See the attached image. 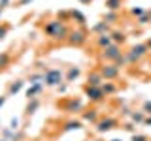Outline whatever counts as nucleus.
<instances>
[{
    "label": "nucleus",
    "instance_id": "obj_1",
    "mask_svg": "<svg viewBox=\"0 0 151 141\" xmlns=\"http://www.w3.org/2000/svg\"><path fill=\"white\" fill-rule=\"evenodd\" d=\"M42 30H44V34L49 38L51 41H55V43H63L66 41V38L70 34V26L66 25L64 21H59V19H49L47 23H44V26H42Z\"/></svg>",
    "mask_w": 151,
    "mask_h": 141
},
{
    "label": "nucleus",
    "instance_id": "obj_2",
    "mask_svg": "<svg viewBox=\"0 0 151 141\" xmlns=\"http://www.w3.org/2000/svg\"><path fill=\"white\" fill-rule=\"evenodd\" d=\"M149 53H151V51L147 49V45H145V41H144V43L130 45L129 49L125 51V56H127V62H129V66H136L142 58H145Z\"/></svg>",
    "mask_w": 151,
    "mask_h": 141
},
{
    "label": "nucleus",
    "instance_id": "obj_3",
    "mask_svg": "<svg viewBox=\"0 0 151 141\" xmlns=\"http://www.w3.org/2000/svg\"><path fill=\"white\" fill-rule=\"evenodd\" d=\"M60 83H64V72L60 68H47L44 72V85L49 88H57Z\"/></svg>",
    "mask_w": 151,
    "mask_h": 141
},
{
    "label": "nucleus",
    "instance_id": "obj_4",
    "mask_svg": "<svg viewBox=\"0 0 151 141\" xmlns=\"http://www.w3.org/2000/svg\"><path fill=\"white\" fill-rule=\"evenodd\" d=\"M89 36H87V28H70V34L66 38V43L72 47H83L87 43Z\"/></svg>",
    "mask_w": 151,
    "mask_h": 141
},
{
    "label": "nucleus",
    "instance_id": "obj_5",
    "mask_svg": "<svg viewBox=\"0 0 151 141\" xmlns=\"http://www.w3.org/2000/svg\"><path fill=\"white\" fill-rule=\"evenodd\" d=\"M125 53L123 51L121 45L117 43H111L110 47H106V49H100V53H98V58H100V62H115L119 56Z\"/></svg>",
    "mask_w": 151,
    "mask_h": 141
},
{
    "label": "nucleus",
    "instance_id": "obj_6",
    "mask_svg": "<svg viewBox=\"0 0 151 141\" xmlns=\"http://www.w3.org/2000/svg\"><path fill=\"white\" fill-rule=\"evenodd\" d=\"M60 107H63L64 113H70V115H76V113H83L85 109V103L81 98H66V100L60 102Z\"/></svg>",
    "mask_w": 151,
    "mask_h": 141
},
{
    "label": "nucleus",
    "instance_id": "obj_7",
    "mask_svg": "<svg viewBox=\"0 0 151 141\" xmlns=\"http://www.w3.org/2000/svg\"><path fill=\"white\" fill-rule=\"evenodd\" d=\"M98 72H100V75L104 77V81H115L121 75V70L113 62H100L98 64Z\"/></svg>",
    "mask_w": 151,
    "mask_h": 141
},
{
    "label": "nucleus",
    "instance_id": "obj_8",
    "mask_svg": "<svg viewBox=\"0 0 151 141\" xmlns=\"http://www.w3.org/2000/svg\"><path fill=\"white\" fill-rule=\"evenodd\" d=\"M83 96L87 98L91 103H100V102H104L108 98L106 94H104L102 87H89V85L83 87Z\"/></svg>",
    "mask_w": 151,
    "mask_h": 141
},
{
    "label": "nucleus",
    "instance_id": "obj_9",
    "mask_svg": "<svg viewBox=\"0 0 151 141\" xmlns=\"http://www.w3.org/2000/svg\"><path fill=\"white\" fill-rule=\"evenodd\" d=\"M115 128H119V120L115 117H100V120L94 124V130L98 134H106V132H111Z\"/></svg>",
    "mask_w": 151,
    "mask_h": 141
},
{
    "label": "nucleus",
    "instance_id": "obj_10",
    "mask_svg": "<svg viewBox=\"0 0 151 141\" xmlns=\"http://www.w3.org/2000/svg\"><path fill=\"white\" fill-rule=\"evenodd\" d=\"M83 124L85 122L81 119H70L63 124L60 132H64V134H68V132H79V130H83Z\"/></svg>",
    "mask_w": 151,
    "mask_h": 141
},
{
    "label": "nucleus",
    "instance_id": "obj_11",
    "mask_svg": "<svg viewBox=\"0 0 151 141\" xmlns=\"http://www.w3.org/2000/svg\"><path fill=\"white\" fill-rule=\"evenodd\" d=\"M81 77V68L79 66H68L66 68V73H64V81L66 83H74V81H78V79Z\"/></svg>",
    "mask_w": 151,
    "mask_h": 141
},
{
    "label": "nucleus",
    "instance_id": "obj_12",
    "mask_svg": "<svg viewBox=\"0 0 151 141\" xmlns=\"http://www.w3.org/2000/svg\"><path fill=\"white\" fill-rule=\"evenodd\" d=\"M81 120L83 122H89V124H96L98 120H100V115H98V109H83V113H81Z\"/></svg>",
    "mask_w": 151,
    "mask_h": 141
},
{
    "label": "nucleus",
    "instance_id": "obj_13",
    "mask_svg": "<svg viewBox=\"0 0 151 141\" xmlns=\"http://www.w3.org/2000/svg\"><path fill=\"white\" fill-rule=\"evenodd\" d=\"M111 25H108L106 21H98V23H94V25L91 26V32L93 34H96V36H100V34H111Z\"/></svg>",
    "mask_w": 151,
    "mask_h": 141
},
{
    "label": "nucleus",
    "instance_id": "obj_14",
    "mask_svg": "<svg viewBox=\"0 0 151 141\" xmlns=\"http://www.w3.org/2000/svg\"><path fill=\"white\" fill-rule=\"evenodd\" d=\"M87 85H89V87H102V85H104V77L100 75L98 70L87 73Z\"/></svg>",
    "mask_w": 151,
    "mask_h": 141
},
{
    "label": "nucleus",
    "instance_id": "obj_15",
    "mask_svg": "<svg viewBox=\"0 0 151 141\" xmlns=\"http://www.w3.org/2000/svg\"><path fill=\"white\" fill-rule=\"evenodd\" d=\"M44 90V83H34V85H28V88L25 90L27 100H32V98H38Z\"/></svg>",
    "mask_w": 151,
    "mask_h": 141
},
{
    "label": "nucleus",
    "instance_id": "obj_16",
    "mask_svg": "<svg viewBox=\"0 0 151 141\" xmlns=\"http://www.w3.org/2000/svg\"><path fill=\"white\" fill-rule=\"evenodd\" d=\"M25 85H27V79H15V81H12L9 87H8V96H15V94H19L23 88H25Z\"/></svg>",
    "mask_w": 151,
    "mask_h": 141
},
{
    "label": "nucleus",
    "instance_id": "obj_17",
    "mask_svg": "<svg viewBox=\"0 0 151 141\" xmlns=\"http://www.w3.org/2000/svg\"><path fill=\"white\" fill-rule=\"evenodd\" d=\"M70 13H72V19H70V21H74L79 28H85V26H87V17H85L83 11H79V9L74 8V9H70Z\"/></svg>",
    "mask_w": 151,
    "mask_h": 141
},
{
    "label": "nucleus",
    "instance_id": "obj_18",
    "mask_svg": "<svg viewBox=\"0 0 151 141\" xmlns=\"http://www.w3.org/2000/svg\"><path fill=\"white\" fill-rule=\"evenodd\" d=\"M127 32L125 30H119V28H113L111 30V40H113V43H117V45H125L127 43Z\"/></svg>",
    "mask_w": 151,
    "mask_h": 141
},
{
    "label": "nucleus",
    "instance_id": "obj_19",
    "mask_svg": "<svg viewBox=\"0 0 151 141\" xmlns=\"http://www.w3.org/2000/svg\"><path fill=\"white\" fill-rule=\"evenodd\" d=\"M40 105H42L40 98H32V100H28V102H27V107H25V115H27V117L34 115V113L40 109Z\"/></svg>",
    "mask_w": 151,
    "mask_h": 141
},
{
    "label": "nucleus",
    "instance_id": "obj_20",
    "mask_svg": "<svg viewBox=\"0 0 151 141\" xmlns=\"http://www.w3.org/2000/svg\"><path fill=\"white\" fill-rule=\"evenodd\" d=\"M96 47L98 49H106V47H110L113 43V40H111V34H100V36H96Z\"/></svg>",
    "mask_w": 151,
    "mask_h": 141
},
{
    "label": "nucleus",
    "instance_id": "obj_21",
    "mask_svg": "<svg viewBox=\"0 0 151 141\" xmlns=\"http://www.w3.org/2000/svg\"><path fill=\"white\" fill-rule=\"evenodd\" d=\"M2 137L8 139V141H21V134H19V132H15V130H12V128L8 126V128L2 130Z\"/></svg>",
    "mask_w": 151,
    "mask_h": 141
},
{
    "label": "nucleus",
    "instance_id": "obj_22",
    "mask_svg": "<svg viewBox=\"0 0 151 141\" xmlns=\"http://www.w3.org/2000/svg\"><path fill=\"white\" fill-rule=\"evenodd\" d=\"M102 90H104V94H106V96H113V94L119 90V87H117L115 81H104Z\"/></svg>",
    "mask_w": 151,
    "mask_h": 141
},
{
    "label": "nucleus",
    "instance_id": "obj_23",
    "mask_svg": "<svg viewBox=\"0 0 151 141\" xmlns=\"http://www.w3.org/2000/svg\"><path fill=\"white\" fill-rule=\"evenodd\" d=\"M145 117H147V115H145V113L142 111V109H138V111H136V109H132V113H130V117H129V119H130L132 122H134L136 126H138V124H144Z\"/></svg>",
    "mask_w": 151,
    "mask_h": 141
},
{
    "label": "nucleus",
    "instance_id": "obj_24",
    "mask_svg": "<svg viewBox=\"0 0 151 141\" xmlns=\"http://www.w3.org/2000/svg\"><path fill=\"white\" fill-rule=\"evenodd\" d=\"M125 4V0H106L104 6H106V11H119Z\"/></svg>",
    "mask_w": 151,
    "mask_h": 141
},
{
    "label": "nucleus",
    "instance_id": "obj_25",
    "mask_svg": "<svg viewBox=\"0 0 151 141\" xmlns=\"http://www.w3.org/2000/svg\"><path fill=\"white\" fill-rule=\"evenodd\" d=\"M102 21H106L108 25H115V23L119 21V11H106Z\"/></svg>",
    "mask_w": 151,
    "mask_h": 141
},
{
    "label": "nucleus",
    "instance_id": "obj_26",
    "mask_svg": "<svg viewBox=\"0 0 151 141\" xmlns=\"http://www.w3.org/2000/svg\"><path fill=\"white\" fill-rule=\"evenodd\" d=\"M9 62H12V55H9L8 51H2V53H0V72L6 70L9 66Z\"/></svg>",
    "mask_w": 151,
    "mask_h": 141
},
{
    "label": "nucleus",
    "instance_id": "obj_27",
    "mask_svg": "<svg viewBox=\"0 0 151 141\" xmlns=\"http://www.w3.org/2000/svg\"><path fill=\"white\" fill-rule=\"evenodd\" d=\"M28 85H34V83H44V72H34L27 77Z\"/></svg>",
    "mask_w": 151,
    "mask_h": 141
},
{
    "label": "nucleus",
    "instance_id": "obj_28",
    "mask_svg": "<svg viewBox=\"0 0 151 141\" xmlns=\"http://www.w3.org/2000/svg\"><path fill=\"white\" fill-rule=\"evenodd\" d=\"M57 19H59V21H70V19H72V13H70V9H59V11H57Z\"/></svg>",
    "mask_w": 151,
    "mask_h": 141
},
{
    "label": "nucleus",
    "instance_id": "obj_29",
    "mask_svg": "<svg viewBox=\"0 0 151 141\" xmlns=\"http://www.w3.org/2000/svg\"><path fill=\"white\" fill-rule=\"evenodd\" d=\"M136 25H138V26H145V25H151V15H149L147 11H145V13H144L142 17H138V19H136Z\"/></svg>",
    "mask_w": 151,
    "mask_h": 141
},
{
    "label": "nucleus",
    "instance_id": "obj_30",
    "mask_svg": "<svg viewBox=\"0 0 151 141\" xmlns=\"http://www.w3.org/2000/svg\"><path fill=\"white\" fill-rule=\"evenodd\" d=\"M121 128L125 130V132H129L130 135H132V134H136V124H134V122H132V120H129V122H125V124H123Z\"/></svg>",
    "mask_w": 151,
    "mask_h": 141
},
{
    "label": "nucleus",
    "instance_id": "obj_31",
    "mask_svg": "<svg viewBox=\"0 0 151 141\" xmlns=\"http://www.w3.org/2000/svg\"><path fill=\"white\" fill-rule=\"evenodd\" d=\"M145 11H147V9H144V8H130V15L132 17H134V19H138V17H142V15H144V13Z\"/></svg>",
    "mask_w": 151,
    "mask_h": 141
},
{
    "label": "nucleus",
    "instance_id": "obj_32",
    "mask_svg": "<svg viewBox=\"0 0 151 141\" xmlns=\"http://www.w3.org/2000/svg\"><path fill=\"white\" fill-rule=\"evenodd\" d=\"M113 64H115V66H117L119 70H121V68H125V66H129V62H127V56H125V53H123V55H121V56H119V58H117V60H115Z\"/></svg>",
    "mask_w": 151,
    "mask_h": 141
},
{
    "label": "nucleus",
    "instance_id": "obj_33",
    "mask_svg": "<svg viewBox=\"0 0 151 141\" xmlns=\"http://www.w3.org/2000/svg\"><path fill=\"white\" fill-rule=\"evenodd\" d=\"M9 128H12V130H19V128H21V119H19V117H13V119L12 120H9Z\"/></svg>",
    "mask_w": 151,
    "mask_h": 141
},
{
    "label": "nucleus",
    "instance_id": "obj_34",
    "mask_svg": "<svg viewBox=\"0 0 151 141\" xmlns=\"http://www.w3.org/2000/svg\"><path fill=\"white\" fill-rule=\"evenodd\" d=\"M130 141H151L147 135H144V134H138V132H136V134H132L130 135Z\"/></svg>",
    "mask_w": 151,
    "mask_h": 141
},
{
    "label": "nucleus",
    "instance_id": "obj_35",
    "mask_svg": "<svg viewBox=\"0 0 151 141\" xmlns=\"http://www.w3.org/2000/svg\"><path fill=\"white\" fill-rule=\"evenodd\" d=\"M142 111H144L147 117H151V100H145L142 103Z\"/></svg>",
    "mask_w": 151,
    "mask_h": 141
},
{
    "label": "nucleus",
    "instance_id": "obj_36",
    "mask_svg": "<svg viewBox=\"0 0 151 141\" xmlns=\"http://www.w3.org/2000/svg\"><path fill=\"white\" fill-rule=\"evenodd\" d=\"M8 32H9V25H0V40H4L8 36Z\"/></svg>",
    "mask_w": 151,
    "mask_h": 141
},
{
    "label": "nucleus",
    "instance_id": "obj_37",
    "mask_svg": "<svg viewBox=\"0 0 151 141\" xmlns=\"http://www.w3.org/2000/svg\"><path fill=\"white\" fill-rule=\"evenodd\" d=\"M57 90H59V94H66V90H68V83H60L59 87H57Z\"/></svg>",
    "mask_w": 151,
    "mask_h": 141
},
{
    "label": "nucleus",
    "instance_id": "obj_38",
    "mask_svg": "<svg viewBox=\"0 0 151 141\" xmlns=\"http://www.w3.org/2000/svg\"><path fill=\"white\" fill-rule=\"evenodd\" d=\"M130 113H132L130 107H121V115L123 117H130Z\"/></svg>",
    "mask_w": 151,
    "mask_h": 141
},
{
    "label": "nucleus",
    "instance_id": "obj_39",
    "mask_svg": "<svg viewBox=\"0 0 151 141\" xmlns=\"http://www.w3.org/2000/svg\"><path fill=\"white\" fill-rule=\"evenodd\" d=\"M32 0H17V4L15 6H27V4H30Z\"/></svg>",
    "mask_w": 151,
    "mask_h": 141
},
{
    "label": "nucleus",
    "instance_id": "obj_40",
    "mask_svg": "<svg viewBox=\"0 0 151 141\" xmlns=\"http://www.w3.org/2000/svg\"><path fill=\"white\" fill-rule=\"evenodd\" d=\"M6 100H8V94H6V96H0V109L4 107V103H6Z\"/></svg>",
    "mask_w": 151,
    "mask_h": 141
},
{
    "label": "nucleus",
    "instance_id": "obj_41",
    "mask_svg": "<svg viewBox=\"0 0 151 141\" xmlns=\"http://www.w3.org/2000/svg\"><path fill=\"white\" fill-rule=\"evenodd\" d=\"M9 6V0H0V8H4V9H6Z\"/></svg>",
    "mask_w": 151,
    "mask_h": 141
},
{
    "label": "nucleus",
    "instance_id": "obj_42",
    "mask_svg": "<svg viewBox=\"0 0 151 141\" xmlns=\"http://www.w3.org/2000/svg\"><path fill=\"white\" fill-rule=\"evenodd\" d=\"M144 126H151V117H145V120H144Z\"/></svg>",
    "mask_w": 151,
    "mask_h": 141
},
{
    "label": "nucleus",
    "instance_id": "obj_43",
    "mask_svg": "<svg viewBox=\"0 0 151 141\" xmlns=\"http://www.w3.org/2000/svg\"><path fill=\"white\" fill-rule=\"evenodd\" d=\"M78 2H79V4H91L93 0H78Z\"/></svg>",
    "mask_w": 151,
    "mask_h": 141
},
{
    "label": "nucleus",
    "instance_id": "obj_44",
    "mask_svg": "<svg viewBox=\"0 0 151 141\" xmlns=\"http://www.w3.org/2000/svg\"><path fill=\"white\" fill-rule=\"evenodd\" d=\"M145 45H147V49L151 51V38H149V40H147V41H145Z\"/></svg>",
    "mask_w": 151,
    "mask_h": 141
},
{
    "label": "nucleus",
    "instance_id": "obj_45",
    "mask_svg": "<svg viewBox=\"0 0 151 141\" xmlns=\"http://www.w3.org/2000/svg\"><path fill=\"white\" fill-rule=\"evenodd\" d=\"M2 13H4V8H0V17H2Z\"/></svg>",
    "mask_w": 151,
    "mask_h": 141
},
{
    "label": "nucleus",
    "instance_id": "obj_46",
    "mask_svg": "<svg viewBox=\"0 0 151 141\" xmlns=\"http://www.w3.org/2000/svg\"><path fill=\"white\" fill-rule=\"evenodd\" d=\"M0 141H8V139H4V137H0Z\"/></svg>",
    "mask_w": 151,
    "mask_h": 141
},
{
    "label": "nucleus",
    "instance_id": "obj_47",
    "mask_svg": "<svg viewBox=\"0 0 151 141\" xmlns=\"http://www.w3.org/2000/svg\"><path fill=\"white\" fill-rule=\"evenodd\" d=\"M110 141H121V139H110Z\"/></svg>",
    "mask_w": 151,
    "mask_h": 141
},
{
    "label": "nucleus",
    "instance_id": "obj_48",
    "mask_svg": "<svg viewBox=\"0 0 151 141\" xmlns=\"http://www.w3.org/2000/svg\"><path fill=\"white\" fill-rule=\"evenodd\" d=\"M147 13H149V15H151V9H147Z\"/></svg>",
    "mask_w": 151,
    "mask_h": 141
},
{
    "label": "nucleus",
    "instance_id": "obj_49",
    "mask_svg": "<svg viewBox=\"0 0 151 141\" xmlns=\"http://www.w3.org/2000/svg\"><path fill=\"white\" fill-rule=\"evenodd\" d=\"M0 25H2V23H0Z\"/></svg>",
    "mask_w": 151,
    "mask_h": 141
}]
</instances>
